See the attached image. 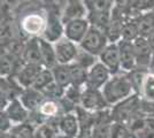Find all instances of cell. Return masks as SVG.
Returning a JSON list of instances; mask_svg holds the SVG:
<instances>
[{
    "instance_id": "18",
    "label": "cell",
    "mask_w": 154,
    "mask_h": 138,
    "mask_svg": "<svg viewBox=\"0 0 154 138\" xmlns=\"http://www.w3.org/2000/svg\"><path fill=\"white\" fill-rule=\"evenodd\" d=\"M38 41H39V47H40V52H42V58H43L44 67L45 68H50V69L54 68V67L58 65L54 44L47 41L43 37H38Z\"/></svg>"
},
{
    "instance_id": "12",
    "label": "cell",
    "mask_w": 154,
    "mask_h": 138,
    "mask_svg": "<svg viewBox=\"0 0 154 138\" xmlns=\"http://www.w3.org/2000/svg\"><path fill=\"white\" fill-rule=\"evenodd\" d=\"M46 26V20L40 14H29L24 16L21 21L22 30L29 36H38L43 35Z\"/></svg>"
},
{
    "instance_id": "8",
    "label": "cell",
    "mask_w": 154,
    "mask_h": 138,
    "mask_svg": "<svg viewBox=\"0 0 154 138\" xmlns=\"http://www.w3.org/2000/svg\"><path fill=\"white\" fill-rule=\"evenodd\" d=\"M90 22L86 19H75L66 23L64 26V37H67L71 41L81 44V41L85 37L86 32L90 29Z\"/></svg>"
},
{
    "instance_id": "22",
    "label": "cell",
    "mask_w": 154,
    "mask_h": 138,
    "mask_svg": "<svg viewBox=\"0 0 154 138\" xmlns=\"http://www.w3.org/2000/svg\"><path fill=\"white\" fill-rule=\"evenodd\" d=\"M86 11H88L86 6L79 4V2H72L70 5H67L63 13L64 20L69 22V21L75 20V19H82L85 16Z\"/></svg>"
},
{
    "instance_id": "28",
    "label": "cell",
    "mask_w": 154,
    "mask_h": 138,
    "mask_svg": "<svg viewBox=\"0 0 154 138\" xmlns=\"http://www.w3.org/2000/svg\"><path fill=\"white\" fill-rule=\"evenodd\" d=\"M140 93L144 99L154 101V72H147L141 86Z\"/></svg>"
},
{
    "instance_id": "2",
    "label": "cell",
    "mask_w": 154,
    "mask_h": 138,
    "mask_svg": "<svg viewBox=\"0 0 154 138\" xmlns=\"http://www.w3.org/2000/svg\"><path fill=\"white\" fill-rule=\"evenodd\" d=\"M141 99L138 94H132L129 98L117 103L112 108V115L114 122H121L128 125L132 118L137 116L140 112Z\"/></svg>"
},
{
    "instance_id": "32",
    "label": "cell",
    "mask_w": 154,
    "mask_h": 138,
    "mask_svg": "<svg viewBox=\"0 0 154 138\" xmlns=\"http://www.w3.org/2000/svg\"><path fill=\"white\" fill-rule=\"evenodd\" d=\"M139 37V30H138V24L135 23H128L122 26V32H121V39L128 40V41H134V40Z\"/></svg>"
},
{
    "instance_id": "33",
    "label": "cell",
    "mask_w": 154,
    "mask_h": 138,
    "mask_svg": "<svg viewBox=\"0 0 154 138\" xmlns=\"http://www.w3.org/2000/svg\"><path fill=\"white\" fill-rule=\"evenodd\" d=\"M134 135L137 138H154V118L147 116L143 128Z\"/></svg>"
},
{
    "instance_id": "34",
    "label": "cell",
    "mask_w": 154,
    "mask_h": 138,
    "mask_svg": "<svg viewBox=\"0 0 154 138\" xmlns=\"http://www.w3.org/2000/svg\"><path fill=\"white\" fill-rule=\"evenodd\" d=\"M13 39V29L9 23H4L1 26V44L6 46Z\"/></svg>"
},
{
    "instance_id": "6",
    "label": "cell",
    "mask_w": 154,
    "mask_h": 138,
    "mask_svg": "<svg viewBox=\"0 0 154 138\" xmlns=\"http://www.w3.org/2000/svg\"><path fill=\"white\" fill-rule=\"evenodd\" d=\"M110 76H112V74H110L108 68L103 63H101L100 61H98L94 66L91 67L88 70V77H86L85 86L91 87V89L101 90L103 85L108 82Z\"/></svg>"
},
{
    "instance_id": "24",
    "label": "cell",
    "mask_w": 154,
    "mask_h": 138,
    "mask_svg": "<svg viewBox=\"0 0 154 138\" xmlns=\"http://www.w3.org/2000/svg\"><path fill=\"white\" fill-rule=\"evenodd\" d=\"M138 24L139 36L147 38L148 36L154 31V13H148L145 16H143Z\"/></svg>"
},
{
    "instance_id": "4",
    "label": "cell",
    "mask_w": 154,
    "mask_h": 138,
    "mask_svg": "<svg viewBox=\"0 0 154 138\" xmlns=\"http://www.w3.org/2000/svg\"><path fill=\"white\" fill-rule=\"evenodd\" d=\"M79 105L90 112H99V111L108 108V106H110L107 103L106 98L103 97V93L101 90L91 89L88 86H85V89L82 90Z\"/></svg>"
},
{
    "instance_id": "9",
    "label": "cell",
    "mask_w": 154,
    "mask_h": 138,
    "mask_svg": "<svg viewBox=\"0 0 154 138\" xmlns=\"http://www.w3.org/2000/svg\"><path fill=\"white\" fill-rule=\"evenodd\" d=\"M134 50H135L136 54V62H137V68H148L151 60H152V55H153V51L151 48V46L148 44L147 38L145 37H137L134 41Z\"/></svg>"
},
{
    "instance_id": "29",
    "label": "cell",
    "mask_w": 154,
    "mask_h": 138,
    "mask_svg": "<svg viewBox=\"0 0 154 138\" xmlns=\"http://www.w3.org/2000/svg\"><path fill=\"white\" fill-rule=\"evenodd\" d=\"M132 132L129 127L121 122H113L110 124V138H131Z\"/></svg>"
},
{
    "instance_id": "23",
    "label": "cell",
    "mask_w": 154,
    "mask_h": 138,
    "mask_svg": "<svg viewBox=\"0 0 154 138\" xmlns=\"http://www.w3.org/2000/svg\"><path fill=\"white\" fill-rule=\"evenodd\" d=\"M54 82V75L53 72L50 68H43L40 72L38 74L37 78L35 79L33 84H32V89H36L38 91H42L43 89H45L48 84H51Z\"/></svg>"
},
{
    "instance_id": "16",
    "label": "cell",
    "mask_w": 154,
    "mask_h": 138,
    "mask_svg": "<svg viewBox=\"0 0 154 138\" xmlns=\"http://www.w3.org/2000/svg\"><path fill=\"white\" fill-rule=\"evenodd\" d=\"M22 60L26 65L44 66L40 47H39L38 37H33L26 44L24 51H23V54H22Z\"/></svg>"
},
{
    "instance_id": "36",
    "label": "cell",
    "mask_w": 154,
    "mask_h": 138,
    "mask_svg": "<svg viewBox=\"0 0 154 138\" xmlns=\"http://www.w3.org/2000/svg\"><path fill=\"white\" fill-rule=\"evenodd\" d=\"M149 69H152V72H154V52L153 55H152V60H151V63H149Z\"/></svg>"
},
{
    "instance_id": "21",
    "label": "cell",
    "mask_w": 154,
    "mask_h": 138,
    "mask_svg": "<svg viewBox=\"0 0 154 138\" xmlns=\"http://www.w3.org/2000/svg\"><path fill=\"white\" fill-rule=\"evenodd\" d=\"M17 58H15L13 55L4 52L1 54V63H0V72H1V77H8L11 75H13L15 72V69H17L16 67V61Z\"/></svg>"
},
{
    "instance_id": "27",
    "label": "cell",
    "mask_w": 154,
    "mask_h": 138,
    "mask_svg": "<svg viewBox=\"0 0 154 138\" xmlns=\"http://www.w3.org/2000/svg\"><path fill=\"white\" fill-rule=\"evenodd\" d=\"M85 6L92 16L108 13L109 9L108 0H88Z\"/></svg>"
},
{
    "instance_id": "15",
    "label": "cell",
    "mask_w": 154,
    "mask_h": 138,
    "mask_svg": "<svg viewBox=\"0 0 154 138\" xmlns=\"http://www.w3.org/2000/svg\"><path fill=\"white\" fill-rule=\"evenodd\" d=\"M19 99L29 112H35L45 101V96L43 94L42 91L29 87V89L23 90Z\"/></svg>"
},
{
    "instance_id": "26",
    "label": "cell",
    "mask_w": 154,
    "mask_h": 138,
    "mask_svg": "<svg viewBox=\"0 0 154 138\" xmlns=\"http://www.w3.org/2000/svg\"><path fill=\"white\" fill-rule=\"evenodd\" d=\"M98 61L99 60H97V55H93L91 53L86 52L83 48H79L78 53H77L76 59H75V63L85 68L86 70H89L91 67L94 66Z\"/></svg>"
},
{
    "instance_id": "20",
    "label": "cell",
    "mask_w": 154,
    "mask_h": 138,
    "mask_svg": "<svg viewBox=\"0 0 154 138\" xmlns=\"http://www.w3.org/2000/svg\"><path fill=\"white\" fill-rule=\"evenodd\" d=\"M71 76V85L82 87L86 84V77H88V70L83 67L78 66L77 63L72 62L69 65Z\"/></svg>"
},
{
    "instance_id": "11",
    "label": "cell",
    "mask_w": 154,
    "mask_h": 138,
    "mask_svg": "<svg viewBox=\"0 0 154 138\" xmlns=\"http://www.w3.org/2000/svg\"><path fill=\"white\" fill-rule=\"evenodd\" d=\"M120 47V59H121V70L125 72H131L137 68L136 54L132 41L121 39L119 41Z\"/></svg>"
},
{
    "instance_id": "31",
    "label": "cell",
    "mask_w": 154,
    "mask_h": 138,
    "mask_svg": "<svg viewBox=\"0 0 154 138\" xmlns=\"http://www.w3.org/2000/svg\"><path fill=\"white\" fill-rule=\"evenodd\" d=\"M147 75V72L141 69V68H136L135 70H132L131 72H129V77L131 79V83L134 85L136 92L141 91V86L144 83V79Z\"/></svg>"
},
{
    "instance_id": "35",
    "label": "cell",
    "mask_w": 154,
    "mask_h": 138,
    "mask_svg": "<svg viewBox=\"0 0 154 138\" xmlns=\"http://www.w3.org/2000/svg\"><path fill=\"white\" fill-rule=\"evenodd\" d=\"M147 41L149 46H151V48H152V51L154 52V31L147 37Z\"/></svg>"
},
{
    "instance_id": "14",
    "label": "cell",
    "mask_w": 154,
    "mask_h": 138,
    "mask_svg": "<svg viewBox=\"0 0 154 138\" xmlns=\"http://www.w3.org/2000/svg\"><path fill=\"white\" fill-rule=\"evenodd\" d=\"M43 69V66H37V65H26L24 63L23 66L19 69L16 72V81L23 89H29L31 87L35 79L37 78L38 74Z\"/></svg>"
},
{
    "instance_id": "5",
    "label": "cell",
    "mask_w": 154,
    "mask_h": 138,
    "mask_svg": "<svg viewBox=\"0 0 154 138\" xmlns=\"http://www.w3.org/2000/svg\"><path fill=\"white\" fill-rule=\"evenodd\" d=\"M55 54H57V61L58 65H70L75 62V59L78 53V47L76 43L71 41L67 37H62L54 44Z\"/></svg>"
},
{
    "instance_id": "3",
    "label": "cell",
    "mask_w": 154,
    "mask_h": 138,
    "mask_svg": "<svg viewBox=\"0 0 154 138\" xmlns=\"http://www.w3.org/2000/svg\"><path fill=\"white\" fill-rule=\"evenodd\" d=\"M107 41H108V37L106 32H103V30L94 26H91L79 45H81V48L85 50L86 52L99 57L106 48V46L108 45Z\"/></svg>"
},
{
    "instance_id": "17",
    "label": "cell",
    "mask_w": 154,
    "mask_h": 138,
    "mask_svg": "<svg viewBox=\"0 0 154 138\" xmlns=\"http://www.w3.org/2000/svg\"><path fill=\"white\" fill-rule=\"evenodd\" d=\"M75 112V111H74ZM66 113L59 118V129L61 133L76 138L79 135V122L76 113Z\"/></svg>"
},
{
    "instance_id": "1",
    "label": "cell",
    "mask_w": 154,
    "mask_h": 138,
    "mask_svg": "<svg viewBox=\"0 0 154 138\" xmlns=\"http://www.w3.org/2000/svg\"><path fill=\"white\" fill-rule=\"evenodd\" d=\"M103 97L109 105H116L117 103L135 94V89L129 77V74L112 75L108 82L101 89Z\"/></svg>"
},
{
    "instance_id": "30",
    "label": "cell",
    "mask_w": 154,
    "mask_h": 138,
    "mask_svg": "<svg viewBox=\"0 0 154 138\" xmlns=\"http://www.w3.org/2000/svg\"><path fill=\"white\" fill-rule=\"evenodd\" d=\"M64 91L66 90L59 85L55 81L51 84H48L45 89L42 90L43 94L45 96V98L51 99V100H60L64 96Z\"/></svg>"
},
{
    "instance_id": "7",
    "label": "cell",
    "mask_w": 154,
    "mask_h": 138,
    "mask_svg": "<svg viewBox=\"0 0 154 138\" xmlns=\"http://www.w3.org/2000/svg\"><path fill=\"white\" fill-rule=\"evenodd\" d=\"M99 61L109 69L112 75H116L121 72V59L119 43H110L106 46L101 54L98 57Z\"/></svg>"
},
{
    "instance_id": "25",
    "label": "cell",
    "mask_w": 154,
    "mask_h": 138,
    "mask_svg": "<svg viewBox=\"0 0 154 138\" xmlns=\"http://www.w3.org/2000/svg\"><path fill=\"white\" fill-rule=\"evenodd\" d=\"M43 116L45 118H57L60 111V105H59L58 101L55 100H51V99H47L45 100L42 106L37 109Z\"/></svg>"
},
{
    "instance_id": "10",
    "label": "cell",
    "mask_w": 154,
    "mask_h": 138,
    "mask_svg": "<svg viewBox=\"0 0 154 138\" xmlns=\"http://www.w3.org/2000/svg\"><path fill=\"white\" fill-rule=\"evenodd\" d=\"M64 35V26L58 15L48 14L46 19V26L42 37L50 41L52 44H55L59 39H61Z\"/></svg>"
},
{
    "instance_id": "13",
    "label": "cell",
    "mask_w": 154,
    "mask_h": 138,
    "mask_svg": "<svg viewBox=\"0 0 154 138\" xmlns=\"http://www.w3.org/2000/svg\"><path fill=\"white\" fill-rule=\"evenodd\" d=\"M2 112H5L7 114V116L12 121L13 127L26 122L29 120V116H30V112L23 106V104L21 103V100L19 98L13 99L8 104L6 109Z\"/></svg>"
},
{
    "instance_id": "19",
    "label": "cell",
    "mask_w": 154,
    "mask_h": 138,
    "mask_svg": "<svg viewBox=\"0 0 154 138\" xmlns=\"http://www.w3.org/2000/svg\"><path fill=\"white\" fill-rule=\"evenodd\" d=\"M52 72L54 75V81L63 89H67L71 85V76L69 65H57L52 68Z\"/></svg>"
},
{
    "instance_id": "37",
    "label": "cell",
    "mask_w": 154,
    "mask_h": 138,
    "mask_svg": "<svg viewBox=\"0 0 154 138\" xmlns=\"http://www.w3.org/2000/svg\"><path fill=\"white\" fill-rule=\"evenodd\" d=\"M57 138H72V137H69V136H67V135H64V133H59L58 136H57Z\"/></svg>"
}]
</instances>
